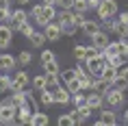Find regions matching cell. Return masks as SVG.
Masks as SVG:
<instances>
[{
	"label": "cell",
	"instance_id": "obj_1",
	"mask_svg": "<svg viewBox=\"0 0 128 126\" xmlns=\"http://www.w3.org/2000/svg\"><path fill=\"white\" fill-rule=\"evenodd\" d=\"M15 109H18V106H13L11 96L2 100V102H0V124H13L15 122Z\"/></svg>",
	"mask_w": 128,
	"mask_h": 126
},
{
	"label": "cell",
	"instance_id": "obj_2",
	"mask_svg": "<svg viewBox=\"0 0 128 126\" xmlns=\"http://www.w3.org/2000/svg\"><path fill=\"white\" fill-rule=\"evenodd\" d=\"M104 100L111 109H122L124 106V89H117V87H108L104 91Z\"/></svg>",
	"mask_w": 128,
	"mask_h": 126
},
{
	"label": "cell",
	"instance_id": "obj_3",
	"mask_svg": "<svg viewBox=\"0 0 128 126\" xmlns=\"http://www.w3.org/2000/svg\"><path fill=\"white\" fill-rule=\"evenodd\" d=\"M54 18H56L54 5H44V2H41V11H39V15H35V22H37L39 26H46L48 22H52Z\"/></svg>",
	"mask_w": 128,
	"mask_h": 126
},
{
	"label": "cell",
	"instance_id": "obj_4",
	"mask_svg": "<svg viewBox=\"0 0 128 126\" xmlns=\"http://www.w3.org/2000/svg\"><path fill=\"white\" fill-rule=\"evenodd\" d=\"M96 13L100 20L108 18V15H117V0H100V5L96 9Z\"/></svg>",
	"mask_w": 128,
	"mask_h": 126
},
{
	"label": "cell",
	"instance_id": "obj_5",
	"mask_svg": "<svg viewBox=\"0 0 128 126\" xmlns=\"http://www.w3.org/2000/svg\"><path fill=\"white\" fill-rule=\"evenodd\" d=\"M104 63H106V59L102 57V54H96V57H91V59H85V65H87V72L94 74V76H98V74L102 72V67H104Z\"/></svg>",
	"mask_w": 128,
	"mask_h": 126
},
{
	"label": "cell",
	"instance_id": "obj_6",
	"mask_svg": "<svg viewBox=\"0 0 128 126\" xmlns=\"http://www.w3.org/2000/svg\"><path fill=\"white\" fill-rule=\"evenodd\" d=\"M44 35H46V39H48V41H59L61 37H63L59 22H48L46 26H44Z\"/></svg>",
	"mask_w": 128,
	"mask_h": 126
},
{
	"label": "cell",
	"instance_id": "obj_7",
	"mask_svg": "<svg viewBox=\"0 0 128 126\" xmlns=\"http://www.w3.org/2000/svg\"><path fill=\"white\" fill-rule=\"evenodd\" d=\"M28 83H30L28 72H18V74H13V78H11V89H9V91H13V89H26Z\"/></svg>",
	"mask_w": 128,
	"mask_h": 126
},
{
	"label": "cell",
	"instance_id": "obj_8",
	"mask_svg": "<svg viewBox=\"0 0 128 126\" xmlns=\"http://www.w3.org/2000/svg\"><path fill=\"white\" fill-rule=\"evenodd\" d=\"M115 124H117V115H115L111 109H102L96 126H115Z\"/></svg>",
	"mask_w": 128,
	"mask_h": 126
},
{
	"label": "cell",
	"instance_id": "obj_9",
	"mask_svg": "<svg viewBox=\"0 0 128 126\" xmlns=\"http://www.w3.org/2000/svg\"><path fill=\"white\" fill-rule=\"evenodd\" d=\"M11 35H13V28L9 24H0V50H7L11 46Z\"/></svg>",
	"mask_w": 128,
	"mask_h": 126
},
{
	"label": "cell",
	"instance_id": "obj_10",
	"mask_svg": "<svg viewBox=\"0 0 128 126\" xmlns=\"http://www.w3.org/2000/svg\"><path fill=\"white\" fill-rule=\"evenodd\" d=\"M85 104L91 106V111L102 109V106H104V96H102V93H98V91H91L87 98H85Z\"/></svg>",
	"mask_w": 128,
	"mask_h": 126
},
{
	"label": "cell",
	"instance_id": "obj_11",
	"mask_svg": "<svg viewBox=\"0 0 128 126\" xmlns=\"http://www.w3.org/2000/svg\"><path fill=\"white\" fill-rule=\"evenodd\" d=\"M52 96H54V102H56V104H68L70 98H72V93H70L63 85H59L56 89H52Z\"/></svg>",
	"mask_w": 128,
	"mask_h": 126
},
{
	"label": "cell",
	"instance_id": "obj_12",
	"mask_svg": "<svg viewBox=\"0 0 128 126\" xmlns=\"http://www.w3.org/2000/svg\"><path fill=\"white\" fill-rule=\"evenodd\" d=\"M28 20V13L24 11V9H18V11H11V22H9V26L13 28V31H18V26H20L22 22Z\"/></svg>",
	"mask_w": 128,
	"mask_h": 126
},
{
	"label": "cell",
	"instance_id": "obj_13",
	"mask_svg": "<svg viewBox=\"0 0 128 126\" xmlns=\"http://www.w3.org/2000/svg\"><path fill=\"white\" fill-rule=\"evenodd\" d=\"M89 37H91V44H94L98 50H102V48L108 44V35H106V31H102V28H100V31H96L94 35H89Z\"/></svg>",
	"mask_w": 128,
	"mask_h": 126
},
{
	"label": "cell",
	"instance_id": "obj_14",
	"mask_svg": "<svg viewBox=\"0 0 128 126\" xmlns=\"http://www.w3.org/2000/svg\"><path fill=\"white\" fill-rule=\"evenodd\" d=\"M115 76H117V67H113L111 63H104V67H102V72L98 74V78H102L104 83H108V85L113 83V78H115Z\"/></svg>",
	"mask_w": 128,
	"mask_h": 126
},
{
	"label": "cell",
	"instance_id": "obj_15",
	"mask_svg": "<svg viewBox=\"0 0 128 126\" xmlns=\"http://www.w3.org/2000/svg\"><path fill=\"white\" fill-rule=\"evenodd\" d=\"M15 57L13 54H0V72H11L15 67Z\"/></svg>",
	"mask_w": 128,
	"mask_h": 126
},
{
	"label": "cell",
	"instance_id": "obj_16",
	"mask_svg": "<svg viewBox=\"0 0 128 126\" xmlns=\"http://www.w3.org/2000/svg\"><path fill=\"white\" fill-rule=\"evenodd\" d=\"M30 115H33V111H28L26 106H18L15 109V122L18 124H30Z\"/></svg>",
	"mask_w": 128,
	"mask_h": 126
},
{
	"label": "cell",
	"instance_id": "obj_17",
	"mask_svg": "<svg viewBox=\"0 0 128 126\" xmlns=\"http://www.w3.org/2000/svg\"><path fill=\"white\" fill-rule=\"evenodd\" d=\"M22 106H26L28 111H39V102H37V100H35V96L30 91H24V102H22Z\"/></svg>",
	"mask_w": 128,
	"mask_h": 126
},
{
	"label": "cell",
	"instance_id": "obj_18",
	"mask_svg": "<svg viewBox=\"0 0 128 126\" xmlns=\"http://www.w3.org/2000/svg\"><path fill=\"white\" fill-rule=\"evenodd\" d=\"M82 33L85 35H94L96 31H100V22L98 20H87V18H85V22H82Z\"/></svg>",
	"mask_w": 128,
	"mask_h": 126
},
{
	"label": "cell",
	"instance_id": "obj_19",
	"mask_svg": "<svg viewBox=\"0 0 128 126\" xmlns=\"http://www.w3.org/2000/svg\"><path fill=\"white\" fill-rule=\"evenodd\" d=\"M113 33L117 35L120 39H128V24H126V22H120V20H115Z\"/></svg>",
	"mask_w": 128,
	"mask_h": 126
},
{
	"label": "cell",
	"instance_id": "obj_20",
	"mask_svg": "<svg viewBox=\"0 0 128 126\" xmlns=\"http://www.w3.org/2000/svg\"><path fill=\"white\" fill-rule=\"evenodd\" d=\"M48 124V115L41 111H35L33 115H30V126H46Z\"/></svg>",
	"mask_w": 128,
	"mask_h": 126
},
{
	"label": "cell",
	"instance_id": "obj_21",
	"mask_svg": "<svg viewBox=\"0 0 128 126\" xmlns=\"http://www.w3.org/2000/svg\"><path fill=\"white\" fill-rule=\"evenodd\" d=\"M44 76H46V89H50V91L61 85V76L59 74H44Z\"/></svg>",
	"mask_w": 128,
	"mask_h": 126
},
{
	"label": "cell",
	"instance_id": "obj_22",
	"mask_svg": "<svg viewBox=\"0 0 128 126\" xmlns=\"http://www.w3.org/2000/svg\"><path fill=\"white\" fill-rule=\"evenodd\" d=\"M59 26H61V33H63V35H70V37L76 35V31H78V26L74 24V20H72V22H59Z\"/></svg>",
	"mask_w": 128,
	"mask_h": 126
},
{
	"label": "cell",
	"instance_id": "obj_23",
	"mask_svg": "<svg viewBox=\"0 0 128 126\" xmlns=\"http://www.w3.org/2000/svg\"><path fill=\"white\" fill-rule=\"evenodd\" d=\"M41 65H44V72H46V74H59V72H61V67H59V63H56V59L46 61V63H41Z\"/></svg>",
	"mask_w": 128,
	"mask_h": 126
},
{
	"label": "cell",
	"instance_id": "obj_24",
	"mask_svg": "<svg viewBox=\"0 0 128 126\" xmlns=\"http://www.w3.org/2000/svg\"><path fill=\"white\" fill-rule=\"evenodd\" d=\"M41 98H39V102L44 106H50V104H54V96H52V91H50V89H41Z\"/></svg>",
	"mask_w": 128,
	"mask_h": 126
},
{
	"label": "cell",
	"instance_id": "obj_25",
	"mask_svg": "<svg viewBox=\"0 0 128 126\" xmlns=\"http://www.w3.org/2000/svg\"><path fill=\"white\" fill-rule=\"evenodd\" d=\"M72 11H74V13H87L89 11L87 0H74V2H72Z\"/></svg>",
	"mask_w": 128,
	"mask_h": 126
},
{
	"label": "cell",
	"instance_id": "obj_26",
	"mask_svg": "<svg viewBox=\"0 0 128 126\" xmlns=\"http://www.w3.org/2000/svg\"><path fill=\"white\" fill-rule=\"evenodd\" d=\"M30 85H33V91H41V89H46V76L41 74V76H35L30 80Z\"/></svg>",
	"mask_w": 128,
	"mask_h": 126
},
{
	"label": "cell",
	"instance_id": "obj_27",
	"mask_svg": "<svg viewBox=\"0 0 128 126\" xmlns=\"http://www.w3.org/2000/svg\"><path fill=\"white\" fill-rule=\"evenodd\" d=\"M59 76H61V80H63V83H68V80L76 78V67H65V70H61Z\"/></svg>",
	"mask_w": 128,
	"mask_h": 126
},
{
	"label": "cell",
	"instance_id": "obj_28",
	"mask_svg": "<svg viewBox=\"0 0 128 126\" xmlns=\"http://www.w3.org/2000/svg\"><path fill=\"white\" fill-rule=\"evenodd\" d=\"M126 61H128V59H126V54H115V57H108L106 63H111L113 67H122Z\"/></svg>",
	"mask_w": 128,
	"mask_h": 126
},
{
	"label": "cell",
	"instance_id": "obj_29",
	"mask_svg": "<svg viewBox=\"0 0 128 126\" xmlns=\"http://www.w3.org/2000/svg\"><path fill=\"white\" fill-rule=\"evenodd\" d=\"M28 39H30V44H33L35 48H41V46H44V41H46V35H44V33H35V31H33V35H30Z\"/></svg>",
	"mask_w": 128,
	"mask_h": 126
},
{
	"label": "cell",
	"instance_id": "obj_30",
	"mask_svg": "<svg viewBox=\"0 0 128 126\" xmlns=\"http://www.w3.org/2000/svg\"><path fill=\"white\" fill-rule=\"evenodd\" d=\"M65 89H68L70 93H76V91H82V87H80V80L78 78H72L65 83Z\"/></svg>",
	"mask_w": 128,
	"mask_h": 126
},
{
	"label": "cell",
	"instance_id": "obj_31",
	"mask_svg": "<svg viewBox=\"0 0 128 126\" xmlns=\"http://www.w3.org/2000/svg\"><path fill=\"white\" fill-rule=\"evenodd\" d=\"M18 31H20V33L22 35H24V37H30V35H33V31H35V28H33V24H30V22H22V24H20V26H18Z\"/></svg>",
	"mask_w": 128,
	"mask_h": 126
},
{
	"label": "cell",
	"instance_id": "obj_32",
	"mask_svg": "<svg viewBox=\"0 0 128 126\" xmlns=\"http://www.w3.org/2000/svg\"><path fill=\"white\" fill-rule=\"evenodd\" d=\"M30 61H33V54L28 52V50H22V52L18 54V63H20V65H28Z\"/></svg>",
	"mask_w": 128,
	"mask_h": 126
},
{
	"label": "cell",
	"instance_id": "obj_33",
	"mask_svg": "<svg viewBox=\"0 0 128 126\" xmlns=\"http://www.w3.org/2000/svg\"><path fill=\"white\" fill-rule=\"evenodd\" d=\"M9 89H11V78H9L7 74H0V93L9 91Z\"/></svg>",
	"mask_w": 128,
	"mask_h": 126
},
{
	"label": "cell",
	"instance_id": "obj_34",
	"mask_svg": "<svg viewBox=\"0 0 128 126\" xmlns=\"http://www.w3.org/2000/svg\"><path fill=\"white\" fill-rule=\"evenodd\" d=\"M85 98H87V96H85V93L82 91H76V93H72V102H74V106H80V104H85Z\"/></svg>",
	"mask_w": 128,
	"mask_h": 126
},
{
	"label": "cell",
	"instance_id": "obj_35",
	"mask_svg": "<svg viewBox=\"0 0 128 126\" xmlns=\"http://www.w3.org/2000/svg\"><path fill=\"white\" fill-rule=\"evenodd\" d=\"M113 26H115V15H108L102 20V31H113Z\"/></svg>",
	"mask_w": 128,
	"mask_h": 126
},
{
	"label": "cell",
	"instance_id": "obj_36",
	"mask_svg": "<svg viewBox=\"0 0 128 126\" xmlns=\"http://www.w3.org/2000/svg\"><path fill=\"white\" fill-rule=\"evenodd\" d=\"M56 124L59 126H74V119H72V115L68 113V115H61V117L56 119Z\"/></svg>",
	"mask_w": 128,
	"mask_h": 126
},
{
	"label": "cell",
	"instance_id": "obj_37",
	"mask_svg": "<svg viewBox=\"0 0 128 126\" xmlns=\"http://www.w3.org/2000/svg\"><path fill=\"white\" fill-rule=\"evenodd\" d=\"M78 109V113H80L82 117H85V122H87L89 117H91V106H87V104H80V106H76Z\"/></svg>",
	"mask_w": 128,
	"mask_h": 126
},
{
	"label": "cell",
	"instance_id": "obj_38",
	"mask_svg": "<svg viewBox=\"0 0 128 126\" xmlns=\"http://www.w3.org/2000/svg\"><path fill=\"white\" fill-rule=\"evenodd\" d=\"M96 54H100V50L91 44V46H85V59H91V57H96Z\"/></svg>",
	"mask_w": 128,
	"mask_h": 126
},
{
	"label": "cell",
	"instance_id": "obj_39",
	"mask_svg": "<svg viewBox=\"0 0 128 126\" xmlns=\"http://www.w3.org/2000/svg\"><path fill=\"white\" fill-rule=\"evenodd\" d=\"M117 78H122V80H124V83L128 85V65L117 67Z\"/></svg>",
	"mask_w": 128,
	"mask_h": 126
},
{
	"label": "cell",
	"instance_id": "obj_40",
	"mask_svg": "<svg viewBox=\"0 0 128 126\" xmlns=\"http://www.w3.org/2000/svg\"><path fill=\"white\" fill-rule=\"evenodd\" d=\"M74 59L85 61V46H76V48H74Z\"/></svg>",
	"mask_w": 128,
	"mask_h": 126
},
{
	"label": "cell",
	"instance_id": "obj_41",
	"mask_svg": "<svg viewBox=\"0 0 128 126\" xmlns=\"http://www.w3.org/2000/svg\"><path fill=\"white\" fill-rule=\"evenodd\" d=\"M70 115H72V119H74V124H82V122H85V117L78 113V109H72V113H70Z\"/></svg>",
	"mask_w": 128,
	"mask_h": 126
},
{
	"label": "cell",
	"instance_id": "obj_42",
	"mask_svg": "<svg viewBox=\"0 0 128 126\" xmlns=\"http://www.w3.org/2000/svg\"><path fill=\"white\" fill-rule=\"evenodd\" d=\"M52 59H56L52 50H44V52H41V63H46V61H52Z\"/></svg>",
	"mask_w": 128,
	"mask_h": 126
},
{
	"label": "cell",
	"instance_id": "obj_43",
	"mask_svg": "<svg viewBox=\"0 0 128 126\" xmlns=\"http://www.w3.org/2000/svg\"><path fill=\"white\" fill-rule=\"evenodd\" d=\"M72 2H74V0H59L56 5H59L61 9H72Z\"/></svg>",
	"mask_w": 128,
	"mask_h": 126
},
{
	"label": "cell",
	"instance_id": "obj_44",
	"mask_svg": "<svg viewBox=\"0 0 128 126\" xmlns=\"http://www.w3.org/2000/svg\"><path fill=\"white\" fill-rule=\"evenodd\" d=\"M98 5H100V0H87V7H89V9H94V11L98 9Z\"/></svg>",
	"mask_w": 128,
	"mask_h": 126
},
{
	"label": "cell",
	"instance_id": "obj_45",
	"mask_svg": "<svg viewBox=\"0 0 128 126\" xmlns=\"http://www.w3.org/2000/svg\"><path fill=\"white\" fill-rule=\"evenodd\" d=\"M117 20H120V22H126V24H128V11H122V13L117 15Z\"/></svg>",
	"mask_w": 128,
	"mask_h": 126
},
{
	"label": "cell",
	"instance_id": "obj_46",
	"mask_svg": "<svg viewBox=\"0 0 128 126\" xmlns=\"http://www.w3.org/2000/svg\"><path fill=\"white\" fill-rule=\"evenodd\" d=\"M9 5H11L9 0H0V9H9Z\"/></svg>",
	"mask_w": 128,
	"mask_h": 126
},
{
	"label": "cell",
	"instance_id": "obj_47",
	"mask_svg": "<svg viewBox=\"0 0 128 126\" xmlns=\"http://www.w3.org/2000/svg\"><path fill=\"white\" fill-rule=\"evenodd\" d=\"M122 119H124V122L128 124V109H126V113H124V117H122Z\"/></svg>",
	"mask_w": 128,
	"mask_h": 126
},
{
	"label": "cell",
	"instance_id": "obj_48",
	"mask_svg": "<svg viewBox=\"0 0 128 126\" xmlns=\"http://www.w3.org/2000/svg\"><path fill=\"white\" fill-rule=\"evenodd\" d=\"M44 5H54V0H41Z\"/></svg>",
	"mask_w": 128,
	"mask_h": 126
},
{
	"label": "cell",
	"instance_id": "obj_49",
	"mask_svg": "<svg viewBox=\"0 0 128 126\" xmlns=\"http://www.w3.org/2000/svg\"><path fill=\"white\" fill-rule=\"evenodd\" d=\"M18 2H20V5H28V2H30V0H18Z\"/></svg>",
	"mask_w": 128,
	"mask_h": 126
},
{
	"label": "cell",
	"instance_id": "obj_50",
	"mask_svg": "<svg viewBox=\"0 0 128 126\" xmlns=\"http://www.w3.org/2000/svg\"><path fill=\"white\" fill-rule=\"evenodd\" d=\"M124 54H126V59H128V41H126V50H124Z\"/></svg>",
	"mask_w": 128,
	"mask_h": 126
}]
</instances>
